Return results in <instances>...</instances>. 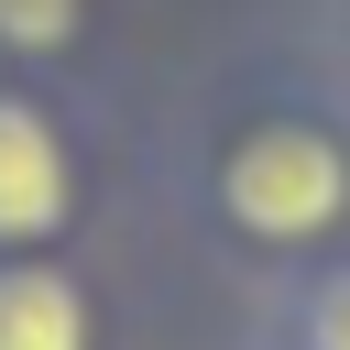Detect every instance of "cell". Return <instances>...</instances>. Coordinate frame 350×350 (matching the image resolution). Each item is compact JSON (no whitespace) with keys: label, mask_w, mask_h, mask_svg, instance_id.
Returning a JSON list of instances; mask_svg holds the SVG:
<instances>
[{"label":"cell","mask_w":350,"mask_h":350,"mask_svg":"<svg viewBox=\"0 0 350 350\" xmlns=\"http://www.w3.org/2000/svg\"><path fill=\"white\" fill-rule=\"evenodd\" d=\"M252 350H262V339H252Z\"/></svg>","instance_id":"cell-6"},{"label":"cell","mask_w":350,"mask_h":350,"mask_svg":"<svg viewBox=\"0 0 350 350\" xmlns=\"http://www.w3.org/2000/svg\"><path fill=\"white\" fill-rule=\"evenodd\" d=\"M88 219L77 120L44 77H0V252H66Z\"/></svg>","instance_id":"cell-2"},{"label":"cell","mask_w":350,"mask_h":350,"mask_svg":"<svg viewBox=\"0 0 350 350\" xmlns=\"http://www.w3.org/2000/svg\"><path fill=\"white\" fill-rule=\"evenodd\" d=\"M262 350H350V252L262 284Z\"/></svg>","instance_id":"cell-4"},{"label":"cell","mask_w":350,"mask_h":350,"mask_svg":"<svg viewBox=\"0 0 350 350\" xmlns=\"http://www.w3.org/2000/svg\"><path fill=\"white\" fill-rule=\"evenodd\" d=\"M186 197H197L208 241L241 252L262 284L295 273V262L350 252V109L339 98H306V88L241 98L197 142Z\"/></svg>","instance_id":"cell-1"},{"label":"cell","mask_w":350,"mask_h":350,"mask_svg":"<svg viewBox=\"0 0 350 350\" xmlns=\"http://www.w3.org/2000/svg\"><path fill=\"white\" fill-rule=\"evenodd\" d=\"M98 44V0H0V77H66Z\"/></svg>","instance_id":"cell-5"},{"label":"cell","mask_w":350,"mask_h":350,"mask_svg":"<svg viewBox=\"0 0 350 350\" xmlns=\"http://www.w3.org/2000/svg\"><path fill=\"white\" fill-rule=\"evenodd\" d=\"M0 350H109V306L66 252H0Z\"/></svg>","instance_id":"cell-3"}]
</instances>
